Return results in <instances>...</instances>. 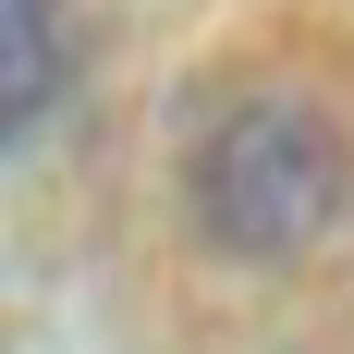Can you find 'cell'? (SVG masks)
<instances>
[{
    "mask_svg": "<svg viewBox=\"0 0 354 354\" xmlns=\"http://www.w3.org/2000/svg\"><path fill=\"white\" fill-rule=\"evenodd\" d=\"M0 12H12V49H0V135H12V159H37V135L62 122L73 25H62V0H0Z\"/></svg>",
    "mask_w": 354,
    "mask_h": 354,
    "instance_id": "2",
    "label": "cell"
},
{
    "mask_svg": "<svg viewBox=\"0 0 354 354\" xmlns=\"http://www.w3.org/2000/svg\"><path fill=\"white\" fill-rule=\"evenodd\" d=\"M354 208V147L306 86H245L220 98L183 147V220L196 245L232 269H293L330 245V220Z\"/></svg>",
    "mask_w": 354,
    "mask_h": 354,
    "instance_id": "1",
    "label": "cell"
}]
</instances>
